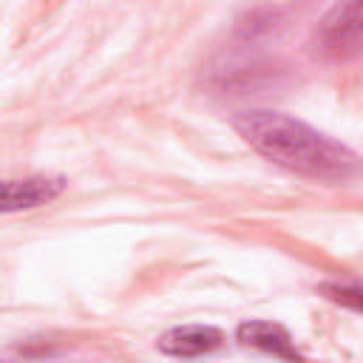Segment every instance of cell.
<instances>
[{
    "label": "cell",
    "mask_w": 363,
    "mask_h": 363,
    "mask_svg": "<svg viewBox=\"0 0 363 363\" xmlns=\"http://www.w3.org/2000/svg\"><path fill=\"white\" fill-rule=\"evenodd\" d=\"M320 292L354 312H363V284H320Z\"/></svg>",
    "instance_id": "obj_6"
},
{
    "label": "cell",
    "mask_w": 363,
    "mask_h": 363,
    "mask_svg": "<svg viewBox=\"0 0 363 363\" xmlns=\"http://www.w3.org/2000/svg\"><path fill=\"white\" fill-rule=\"evenodd\" d=\"M65 190L62 176H26V179H9L3 182V213L31 210L51 199H57Z\"/></svg>",
    "instance_id": "obj_5"
},
{
    "label": "cell",
    "mask_w": 363,
    "mask_h": 363,
    "mask_svg": "<svg viewBox=\"0 0 363 363\" xmlns=\"http://www.w3.org/2000/svg\"><path fill=\"white\" fill-rule=\"evenodd\" d=\"M224 346V332L216 326L204 323H187V326H173L159 337V352L170 357H199L210 354Z\"/></svg>",
    "instance_id": "obj_4"
},
{
    "label": "cell",
    "mask_w": 363,
    "mask_h": 363,
    "mask_svg": "<svg viewBox=\"0 0 363 363\" xmlns=\"http://www.w3.org/2000/svg\"><path fill=\"white\" fill-rule=\"evenodd\" d=\"M235 337L244 346L267 352V354H272L284 363H306V357L295 349V340L286 332V326H281L275 320H244V323H238Z\"/></svg>",
    "instance_id": "obj_3"
},
{
    "label": "cell",
    "mask_w": 363,
    "mask_h": 363,
    "mask_svg": "<svg viewBox=\"0 0 363 363\" xmlns=\"http://www.w3.org/2000/svg\"><path fill=\"white\" fill-rule=\"evenodd\" d=\"M318 48L329 60H354L363 54V3L332 6L318 26Z\"/></svg>",
    "instance_id": "obj_2"
},
{
    "label": "cell",
    "mask_w": 363,
    "mask_h": 363,
    "mask_svg": "<svg viewBox=\"0 0 363 363\" xmlns=\"http://www.w3.org/2000/svg\"><path fill=\"white\" fill-rule=\"evenodd\" d=\"M233 128L272 164L318 182H346L360 170V156L337 139L281 111H241Z\"/></svg>",
    "instance_id": "obj_1"
}]
</instances>
